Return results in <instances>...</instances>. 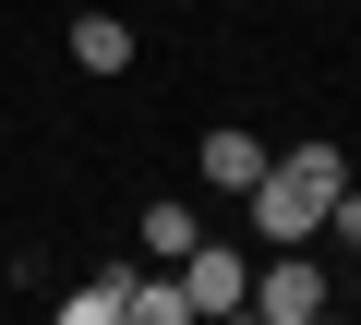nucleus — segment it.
Listing matches in <instances>:
<instances>
[{
    "instance_id": "1a4fd4ad",
    "label": "nucleus",
    "mask_w": 361,
    "mask_h": 325,
    "mask_svg": "<svg viewBox=\"0 0 361 325\" xmlns=\"http://www.w3.org/2000/svg\"><path fill=\"white\" fill-rule=\"evenodd\" d=\"M349 289H361V277H349Z\"/></svg>"
},
{
    "instance_id": "6e6552de",
    "label": "nucleus",
    "mask_w": 361,
    "mask_h": 325,
    "mask_svg": "<svg viewBox=\"0 0 361 325\" xmlns=\"http://www.w3.org/2000/svg\"><path fill=\"white\" fill-rule=\"evenodd\" d=\"M325 241H349V253H361V181H349V193L325 205Z\"/></svg>"
},
{
    "instance_id": "20e7f679",
    "label": "nucleus",
    "mask_w": 361,
    "mask_h": 325,
    "mask_svg": "<svg viewBox=\"0 0 361 325\" xmlns=\"http://www.w3.org/2000/svg\"><path fill=\"white\" fill-rule=\"evenodd\" d=\"M265 157H277V145H253L241 121H217V133L193 145V169H205V193H253V181H265Z\"/></svg>"
},
{
    "instance_id": "423d86ee",
    "label": "nucleus",
    "mask_w": 361,
    "mask_h": 325,
    "mask_svg": "<svg viewBox=\"0 0 361 325\" xmlns=\"http://www.w3.org/2000/svg\"><path fill=\"white\" fill-rule=\"evenodd\" d=\"M61 325H133V265H109V277L61 289Z\"/></svg>"
},
{
    "instance_id": "39448f33",
    "label": "nucleus",
    "mask_w": 361,
    "mask_h": 325,
    "mask_svg": "<svg viewBox=\"0 0 361 325\" xmlns=\"http://www.w3.org/2000/svg\"><path fill=\"white\" fill-rule=\"evenodd\" d=\"M73 73H97V85L133 73V25L121 13H73Z\"/></svg>"
},
{
    "instance_id": "f03ea898",
    "label": "nucleus",
    "mask_w": 361,
    "mask_h": 325,
    "mask_svg": "<svg viewBox=\"0 0 361 325\" xmlns=\"http://www.w3.org/2000/svg\"><path fill=\"white\" fill-rule=\"evenodd\" d=\"M325 301H337V277L313 265V241H277V253L253 265V301H241V313H265V325H313Z\"/></svg>"
},
{
    "instance_id": "f257e3e1",
    "label": "nucleus",
    "mask_w": 361,
    "mask_h": 325,
    "mask_svg": "<svg viewBox=\"0 0 361 325\" xmlns=\"http://www.w3.org/2000/svg\"><path fill=\"white\" fill-rule=\"evenodd\" d=\"M337 193H349V145L313 133V145H277V157H265V181H253L241 205H253V241L277 253V241H313Z\"/></svg>"
},
{
    "instance_id": "0eeeda50",
    "label": "nucleus",
    "mask_w": 361,
    "mask_h": 325,
    "mask_svg": "<svg viewBox=\"0 0 361 325\" xmlns=\"http://www.w3.org/2000/svg\"><path fill=\"white\" fill-rule=\"evenodd\" d=\"M193 241H205V217H193V205H169V193L145 205V253H157V265H180Z\"/></svg>"
},
{
    "instance_id": "7ed1b4c3",
    "label": "nucleus",
    "mask_w": 361,
    "mask_h": 325,
    "mask_svg": "<svg viewBox=\"0 0 361 325\" xmlns=\"http://www.w3.org/2000/svg\"><path fill=\"white\" fill-rule=\"evenodd\" d=\"M169 277H180V301H193V325H229V313L253 301V265H241L229 241H193V253H180Z\"/></svg>"
}]
</instances>
